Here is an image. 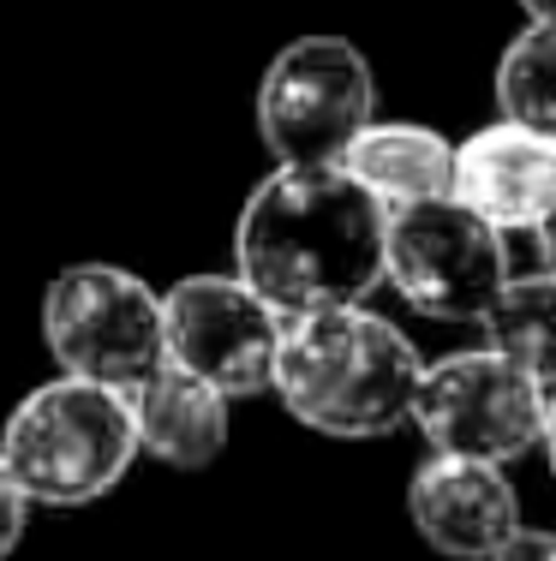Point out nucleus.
I'll return each mask as SVG.
<instances>
[{"label":"nucleus","instance_id":"obj_1","mask_svg":"<svg viewBox=\"0 0 556 561\" xmlns=\"http://www.w3.org/2000/svg\"><path fill=\"white\" fill-rule=\"evenodd\" d=\"M389 209L341 162L275 168L234 227L240 280L282 317L360 305L383 280Z\"/></svg>","mask_w":556,"mask_h":561},{"label":"nucleus","instance_id":"obj_2","mask_svg":"<svg viewBox=\"0 0 556 561\" xmlns=\"http://www.w3.org/2000/svg\"><path fill=\"white\" fill-rule=\"evenodd\" d=\"M419 346L377 311L336 305L282 323L270 389L317 436H389L413 419Z\"/></svg>","mask_w":556,"mask_h":561},{"label":"nucleus","instance_id":"obj_3","mask_svg":"<svg viewBox=\"0 0 556 561\" xmlns=\"http://www.w3.org/2000/svg\"><path fill=\"white\" fill-rule=\"evenodd\" d=\"M138 460V419L121 389L84 377H55L31 389L0 424V466L24 502L84 507L109 496Z\"/></svg>","mask_w":556,"mask_h":561},{"label":"nucleus","instance_id":"obj_4","mask_svg":"<svg viewBox=\"0 0 556 561\" xmlns=\"http://www.w3.org/2000/svg\"><path fill=\"white\" fill-rule=\"evenodd\" d=\"M43 341L66 377L121 394L168 365L162 299L121 263H66L43 293Z\"/></svg>","mask_w":556,"mask_h":561},{"label":"nucleus","instance_id":"obj_5","mask_svg":"<svg viewBox=\"0 0 556 561\" xmlns=\"http://www.w3.org/2000/svg\"><path fill=\"white\" fill-rule=\"evenodd\" d=\"M371 102L377 84L348 36H299L263 66L258 131L282 168H324L371 126Z\"/></svg>","mask_w":556,"mask_h":561},{"label":"nucleus","instance_id":"obj_6","mask_svg":"<svg viewBox=\"0 0 556 561\" xmlns=\"http://www.w3.org/2000/svg\"><path fill=\"white\" fill-rule=\"evenodd\" d=\"M383 280L436 323H485L497 293L509 287V245L461 197L389 209Z\"/></svg>","mask_w":556,"mask_h":561},{"label":"nucleus","instance_id":"obj_7","mask_svg":"<svg viewBox=\"0 0 556 561\" xmlns=\"http://www.w3.org/2000/svg\"><path fill=\"white\" fill-rule=\"evenodd\" d=\"M413 424L431 443V454L502 466V460H521L533 443H545L551 389L514 358H502L497 346L449 353L419 377Z\"/></svg>","mask_w":556,"mask_h":561},{"label":"nucleus","instance_id":"obj_8","mask_svg":"<svg viewBox=\"0 0 556 561\" xmlns=\"http://www.w3.org/2000/svg\"><path fill=\"white\" fill-rule=\"evenodd\" d=\"M287 317L263 305L240 275H185L162 293L168 365L204 377L222 394H258L275 377Z\"/></svg>","mask_w":556,"mask_h":561},{"label":"nucleus","instance_id":"obj_9","mask_svg":"<svg viewBox=\"0 0 556 561\" xmlns=\"http://www.w3.org/2000/svg\"><path fill=\"white\" fill-rule=\"evenodd\" d=\"M407 514L425 531L431 550L461 561H491L521 531L509 478L485 460H461V454H431L419 466L407 484Z\"/></svg>","mask_w":556,"mask_h":561},{"label":"nucleus","instance_id":"obj_10","mask_svg":"<svg viewBox=\"0 0 556 561\" xmlns=\"http://www.w3.org/2000/svg\"><path fill=\"white\" fill-rule=\"evenodd\" d=\"M449 197H461L497 233L538 227L556 209V138L514 126V119L473 131L455 150V192Z\"/></svg>","mask_w":556,"mask_h":561},{"label":"nucleus","instance_id":"obj_11","mask_svg":"<svg viewBox=\"0 0 556 561\" xmlns=\"http://www.w3.org/2000/svg\"><path fill=\"white\" fill-rule=\"evenodd\" d=\"M126 400H132V419H138V448L156 454L162 466H174V472H204L228 448V394L209 389L192 370L162 365Z\"/></svg>","mask_w":556,"mask_h":561},{"label":"nucleus","instance_id":"obj_12","mask_svg":"<svg viewBox=\"0 0 556 561\" xmlns=\"http://www.w3.org/2000/svg\"><path fill=\"white\" fill-rule=\"evenodd\" d=\"M341 168L383 209L431 204V197L455 192V150H449V138L436 126H413V119H371L360 138L348 144Z\"/></svg>","mask_w":556,"mask_h":561},{"label":"nucleus","instance_id":"obj_13","mask_svg":"<svg viewBox=\"0 0 556 561\" xmlns=\"http://www.w3.org/2000/svg\"><path fill=\"white\" fill-rule=\"evenodd\" d=\"M485 335L502 358H514L545 389H556V275L509 280L485 311Z\"/></svg>","mask_w":556,"mask_h":561},{"label":"nucleus","instance_id":"obj_14","mask_svg":"<svg viewBox=\"0 0 556 561\" xmlns=\"http://www.w3.org/2000/svg\"><path fill=\"white\" fill-rule=\"evenodd\" d=\"M497 102L502 119L556 138V24L533 19L497 60Z\"/></svg>","mask_w":556,"mask_h":561},{"label":"nucleus","instance_id":"obj_15","mask_svg":"<svg viewBox=\"0 0 556 561\" xmlns=\"http://www.w3.org/2000/svg\"><path fill=\"white\" fill-rule=\"evenodd\" d=\"M24 519H31V502H24V490L12 484V472L0 466V561H7L12 550H19Z\"/></svg>","mask_w":556,"mask_h":561},{"label":"nucleus","instance_id":"obj_16","mask_svg":"<svg viewBox=\"0 0 556 561\" xmlns=\"http://www.w3.org/2000/svg\"><path fill=\"white\" fill-rule=\"evenodd\" d=\"M491 561H556V538H551V531H526L521 526Z\"/></svg>","mask_w":556,"mask_h":561},{"label":"nucleus","instance_id":"obj_17","mask_svg":"<svg viewBox=\"0 0 556 561\" xmlns=\"http://www.w3.org/2000/svg\"><path fill=\"white\" fill-rule=\"evenodd\" d=\"M533 245H538V263H545V275H556V209L533 227Z\"/></svg>","mask_w":556,"mask_h":561},{"label":"nucleus","instance_id":"obj_18","mask_svg":"<svg viewBox=\"0 0 556 561\" xmlns=\"http://www.w3.org/2000/svg\"><path fill=\"white\" fill-rule=\"evenodd\" d=\"M526 12H533V19H551L556 24V0H521Z\"/></svg>","mask_w":556,"mask_h":561},{"label":"nucleus","instance_id":"obj_19","mask_svg":"<svg viewBox=\"0 0 556 561\" xmlns=\"http://www.w3.org/2000/svg\"><path fill=\"white\" fill-rule=\"evenodd\" d=\"M545 448H551V472H556V394H551V424H545Z\"/></svg>","mask_w":556,"mask_h":561}]
</instances>
